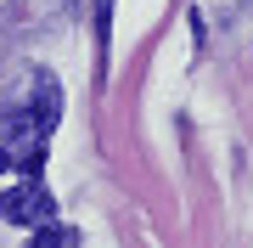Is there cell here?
<instances>
[{
  "mask_svg": "<svg viewBox=\"0 0 253 248\" xmlns=\"http://www.w3.org/2000/svg\"><path fill=\"white\" fill-rule=\"evenodd\" d=\"M0 220L6 226H45L51 220V192L34 181V175H23L17 186L0 192Z\"/></svg>",
  "mask_w": 253,
  "mask_h": 248,
  "instance_id": "1",
  "label": "cell"
},
{
  "mask_svg": "<svg viewBox=\"0 0 253 248\" xmlns=\"http://www.w3.org/2000/svg\"><path fill=\"white\" fill-rule=\"evenodd\" d=\"M34 119L45 130H56V119H62V91H56V79H45V74H40V107H34Z\"/></svg>",
  "mask_w": 253,
  "mask_h": 248,
  "instance_id": "2",
  "label": "cell"
},
{
  "mask_svg": "<svg viewBox=\"0 0 253 248\" xmlns=\"http://www.w3.org/2000/svg\"><path fill=\"white\" fill-rule=\"evenodd\" d=\"M73 243H79V231H73V226H40L34 231V248H73Z\"/></svg>",
  "mask_w": 253,
  "mask_h": 248,
  "instance_id": "3",
  "label": "cell"
},
{
  "mask_svg": "<svg viewBox=\"0 0 253 248\" xmlns=\"http://www.w3.org/2000/svg\"><path fill=\"white\" fill-rule=\"evenodd\" d=\"M0 169H11V158H6V152H0Z\"/></svg>",
  "mask_w": 253,
  "mask_h": 248,
  "instance_id": "4",
  "label": "cell"
}]
</instances>
